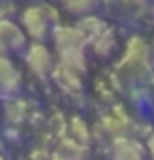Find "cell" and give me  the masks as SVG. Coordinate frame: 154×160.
Returning a JSON list of instances; mask_svg holds the SVG:
<instances>
[{
  "label": "cell",
  "instance_id": "5b68a950",
  "mask_svg": "<svg viewBox=\"0 0 154 160\" xmlns=\"http://www.w3.org/2000/svg\"><path fill=\"white\" fill-rule=\"evenodd\" d=\"M20 88V72L6 55L0 53V92L14 94Z\"/></svg>",
  "mask_w": 154,
  "mask_h": 160
},
{
  "label": "cell",
  "instance_id": "52a82bcc",
  "mask_svg": "<svg viewBox=\"0 0 154 160\" xmlns=\"http://www.w3.org/2000/svg\"><path fill=\"white\" fill-rule=\"evenodd\" d=\"M62 10H67L72 16H78V18H84V16H90L96 12V8L100 6L102 0H59Z\"/></svg>",
  "mask_w": 154,
  "mask_h": 160
},
{
  "label": "cell",
  "instance_id": "ba28073f",
  "mask_svg": "<svg viewBox=\"0 0 154 160\" xmlns=\"http://www.w3.org/2000/svg\"><path fill=\"white\" fill-rule=\"evenodd\" d=\"M148 61V47L142 39H133L129 43V49L125 55V62L129 67H142Z\"/></svg>",
  "mask_w": 154,
  "mask_h": 160
},
{
  "label": "cell",
  "instance_id": "9c48e42d",
  "mask_svg": "<svg viewBox=\"0 0 154 160\" xmlns=\"http://www.w3.org/2000/svg\"><path fill=\"white\" fill-rule=\"evenodd\" d=\"M55 78H57V82H59L61 88H64L67 92L70 94H74L78 92L80 88H82V82H80V72H76V70H70L67 67H62L59 70H55Z\"/></svg>",
  "mask_w": 154,
  "mask_h": 160
},
{
  "label": "cell",
  "instance_id": "6da1fadb",
  "mask_svg": "<svg viewBox=\"0 0 154 160\" xmlns=\"http://www.w3.org/2000/svg\"><path fill=\"white\" fill-rule=\"evenodd\" d=\"M57 26H59V14L53 6L33 4L27 6L22 14V28L35 41H41L49 33H53Z\"/></svg>",
  "mask_w": 154,
  "mask_h": 160
},
{
  "label": "cell",
  "instance_id": "7a4b0ae2",
  "mask_svg": "<svg viewBox=\"0 0 154 160\" xmlns=\"http://www.w3.org/2000/svg\"><path fill=\"white\" fill-rule=\"evenodd\" d=\"M26 31L22 26L14 23L12 20L0 18V53L8 55L14 51H20L26 45Z\"/></svg>",
  "mask_w": 154,
  "mask_h": 160
},
{
  "label": "cell",
  "instance_id": "30bf717a",
  "mask_svg": "<svg viewBox=\"0 0 154 160\" xmlns=\"http://www.w3.org/2000/svg\"><path fill=\"white\" fill-rule=\"evenodd\" d=\"M78 28L80 31L86 35L88 41H92V39H96L100 33H103L105 29H107V23H105L103 20H100L98 16H84V18H80V23H78Z\"/></svg>",
  "mask_w": 154,
  "mask_h": 160
},
{
  "label": "cell",
  "instance_id": "277c9868",
  "mask_svg": "<svg viewBox=\"0 0 154 160\" xmlns=\"http://www.w3.org/2000/svg\"><path fill=\"white\" fill-rule=\"evenodd\" d=\"M26 62H27L31 72H33L35 76H39V78H45L51 72V68H53V57H51L49 49L43 47L41 43H35V45H31L27 49Z\"/></svg>",
  "mask_w": 154,
  "mask_h": 160
},
{
  "label": "cell",
  "instance_id": "3957f363",
  "mask_svg": "<svg viewBox=\"0 0 154 160\" xmlns=\"http://www.w3.org/2000/svg\"><path fill=\"white\" fill-rule=\"evenodd\" d=\"M53 39H55L57 49H59V55L67 51L84 49L88 43V39L80 31V28H70V26H57L53 31Z\"/></svg>",
  "mask_w": 154,
  "mask_h": 160
},
{
  "label": "cell",
  "instance_id": "7c38bea8",
  "mask_svg": "<svg viewBox=\"0 0 154 160\" xmlns=\"http://www.w3.org/2000/svg\"><path fill=\"white\" fill-rule=\"evenodd\" d=\"M55 160H82V150H80V147H74L70 142H67V145H62L57 150Z\"/></svg>",
  "mask_w": 154,
  "mask_h": 160
},
{
  "label": "cell",
  "instance_id": "8fae6325",
  "mask_svg": "<svg viewBox=\"0 0 154 160\" xmlns=\"http://www.w3.org/2000/svg\"><path fill=\"white\" fill-rule=\"evenodd\" d=\"M92 49H94L96 55H100V57H107V55H111V51L115 49V35H113L111 28H107L96 39H92Z\"/></svg>",
  "mask_w": 154,
  "mask_h": 160
},
{
  "label": "cell",
  "instance_id": "4fadbf2b",
  "mask_svg": "<svg viewBox=\"0 0 154 160\" xmlns=\"http://www.w3.org/2000/svg\"><path fill=\"white\" fill-rule=\"evenodd\" d=\"M147 0H121V4L123 6H127V8H139V6H142Z\"/></svg>",
  "mask_w": 154,
  "mask_h": 160
},
{
  "label": "cell",
  "instance_id": "8992f818",
  "mask_svg": "<svg viewBox=\"0 0 154 160\" xmlns=\"http://www.w3.org/2000/svg\"><path fill=\"white\" fill-rule=\"evenodd\" d=\"M113 160H142V148L129 139H119L113 145Z\"/></svg>",
  "mask_w": 154,
  "mask_h": 160
}]
</instances>
